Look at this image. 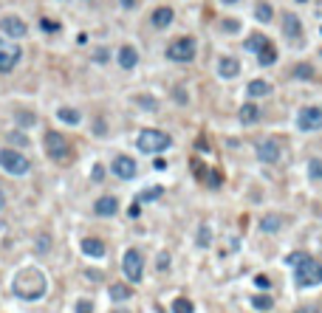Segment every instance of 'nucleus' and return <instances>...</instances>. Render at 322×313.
Segmentation results:
<instances>
[{"label":"nucleus","mask_w":322,"mask_h":313,"mask_svg":"<svg viewBox=\"0 0 322 313\" xmlns=\"http://www.w3.org/2000/svg\"><path fill=\"white\" fill-rule=\"evenodd\" d=\"M280 228H283V217L280 214H266L260 220V231H266V234H277Z\"/></svg>","instance_id":"obj_24"},{"label":"nucleus","mask_w":322,"mask_h":313,"mask_svg":"<svg viewBox=\"0 0 322 313\" xmlns=\"http://www.w3.org/2000/svg\"><path fill=\"white\" fill-rule=\"evenodd\" d=\"M175 102H178V105H186V91L184 88H175Z\"/></svg>","instance_id":"obj_46"},{"label":"nucleus","mask_w":322,"mask_h":313,"mask_svg":"<svg viewBox=\"0 0 322 313\" xmlns=\"http://www.w3.org/2000/svg\"><path fill=\"white\" fill-rule=\"evenodd\" d=\"M9 141H12V144H20V147H26V144H29V138H26L23 133H9Z\"/></svg>","instance_id":"obj_40"},{"label":"nucleus","mask_w":322,"mask_h":313,"mask_svg":"<svg viewBox=\"0 0 322 313\" xmlns=\"http://www.w3.org/2000/svg\"><path fill=\"white\" fill-rule=\"evenodd\" d=\"M257 161H263V164H277L280 161V152H283V147H280V138H263V141L257 144Z\"/></svg>","instance_id":"obj_11"},{"label":"nucleus","mask_w":322,"mask_h":313,"mask_svg":"<svg viewBox=\"0 0 322 313\" xmlns=\"http://www.w3.org/2000/svg\"><path fill=\"white\" fill-rule=\"evenodd\" d=\"M122 271H124V277H127V282H142L144 279V257L139 249H127L122 257Z\"/></svg>","instance_id":"obj_7"},{"label":"nucleus","mask_w":322,"mask_h":313,"mask_svg":"<svg viewBox=\"0 0 322 313\" xmlns=\"http://www.w3.org/2000/svg\"><path fill=\"white\" fill-rule=\"evenodd\" d=\"M237 73H240V62H237L235 57H221V62H218V76L221 79H235Z\"/></svg>","instance_id":"obj_19"},{"label":"nucleus","mask_w":322,"mask_h":313,"mask_svg":"<svg viewBox=\"0 0 322 313\" xmlns=\"http://www.w3.org/2000/svg\"><path fill=\"white\" fill-rule=\"evenodd\" d=\"M6 206V195H3V189H0V209Z\"/></svg>","instance_id":"obj_52"},{"label":"nucleus","mask_w":322,"mask_h":313,"mask_svg":"<svg viewBox=\"0 0 322 313\" xmlns=\"http://www.w3.org/2000/svg\"><path fill=\"white\" fill-rule=\"evenodd\" d=\"M40 29H43L45 34H57V31H59V23L51 20V17H40Z\"/></svg>","instance_id":"obj_33"},{"label":"nucleus","mask_w":322,"mask_h":313,"mask_svg":"<svg viewBox=\"0 0 322 313\" xmlns=\"http://www.w3.org/2000/svg\"><path fill=\"white\" fill-rule=\"evenodd\" d=\"M34 249L40 251V254H45V251L51 249V237H48V234H40V237L34 240Z\"/></svg>","instance_id":"obj_35"},{"label":"nucleus","mask_w":322,"mask_h":313,"mask_svg":"<svg viewBox=\"0 0 322 313\" xmlns=\"http://www.w3.org/2000/svg\"><path fill=\"white\" fill-rule=\"evenodd\" d=\"M17 124H23V127H31V124H34V113H29V110L17 113Z\"/></svg>","instance_id":"obj_36"},{"label":"nucleus","mask_w":322,"mask_h":313,"mask_svg":"<svg viewBox=\"0 0 322 313\" xmlns=\"http://www.w3.org/2000/svg\"><path fill=\"white\" fill-rule=\"evenodd\" d=\"M257 62L263 65V68H269V65H274L277 62V48H274V45H269V48H263L257 54Z\"/></svg>","instance_id":"obj_25"},{"label":"nucleus","mask_w":322,"mask_h":313,"mask_svg":"<svg viewBox=\"0 0 322 313\" xmlns=\"http://www.w3.org/2000/svg\"><path fill=\"white\" fill-rule=\"evenodd\" d=\"M172 313H195V305L186 296H175L172 299Z\"/></svg>","instance_id":"obj_26"},{"label":"nucleus","mask_w":322,"mask_h":313,"mask_svg":"<svg viewBox=\"0 0 322 313\" xmlns=\"http://www.w3.org/2000/svg\"><path fill=\"white\" fill-rule=\"evenodd\" d=\"M269 93H272V82H266V79H251L249 85H246L249 102H257V99H263V96H269Z\"/></svg>","instance_id":"obj_17"},{"label":"nucleus","mask_w":322,"mask_h":313,"mask_svg":"<svg viewBox=\"0 0 322 313\" xmlns=\"http://www.w3.org/2000/svg\"><path fill=\"white\" fill-rule=\"evenodd\" d=\"M207 184L212 186V189L215 186H221V172H207Z\"/></svg>","instance_id":"obj_42"},{"label":"nucleus","mask_w":322,"mask_h":313,"mask_svg":"<svg viewBox=\"0 0 322 313\" xmlns=\"http://www.w3.org/2000/svg\"><path fill=\"white\" fill-rule=\"evenodd\" d=\"M161 195H164V186H150V189H144L142 195H139V203H150V200H158L161 198Z\"/></svg>","instance_id":"obj_28"},{"label":"nucleus","mask_w":322,"mask_h":313,"mask_svg":"<svg viewBox=\"0 0 322 313\" xmlns=\"http://www.w3.org/2000/svg\"><path fill=\"white\" fill-rule=\"evenodd\" d=\"M110 313H130V310H119V307H116V310H110Z\"/></svg>","instance_id":"obj_54"},{"label":"nucleus","mask_w":322,"mask_h":313,"mask_svg":"<svg viewBox=\"0 0 322 313\" xmlns=\"http://www.w3.org/2000/svg\"><path fill=\"white\" fill-rule=\"evenodd\" d=\"M319 34H322V26H319Z\"/></svg>","instance_id":"obj_56"},{"label":"nucleus","mask_w":322,"mask_h":313,"mask_svg":"<svg viewBox=\"0 0 322 313\" xmlns=\"http://www.w3.org/2000/svg\"><path fill=\"white\" fill-rule=\"evenodd\" d=\"M107 293H110V299H113V302H127V299L133 296V288H130V285H124V282H113L110 288H107Z\"/></svg>","instance_id":"obj_21"},{"label":"nucleus","mask_w":322,"mask_h":313,"mask_svg":"<svg viewBox=\"0 0 322 313\" xmlns=\"http://www.w3.org/2000/svg\"><path fill=\"white\" fill-rule=\"evenodd\" d=\"M170 144H172V138L164 133V130H153V127L142 130V133H139V138H136V147L142 149L144 155L164 152V149H170Z\"/></svg>","instance_id":"obj_2"},{"label":"nucleus","mask_w":322,"mask_h":313,"mask_svg":"<svg viewBox=\"0 0 322 313\" xmlns=\"http://www.w3.org/2000/svg\"><path fill=\"white\" fill-rule=\"evenodd\" d=\"M116 62H119L122 71H133L139 65V51L133 48V45H122V48L116 51Z\"/></svg>","instance_id":"obj_14"},{"label":"nucleus","mask_w":322,"mask_h":313,"mask_svg":"<svg viewBox=\"0 0 322 313\" xmlns=\"http://www.w3.org/2000/svg\"><path fill=\"white\" fill-rule=\"evenodd\" d=\"M170 263H172V260H170V254H167V251H161V254H158V260H156L158 271H167V268H170Z\"/></svg>","instance_id":"obj_37"},{"label":"nucleus","mask_w":322,"mask_h":313,"mask_svg":"<svg viewBox=\"0 0 322 313\" xmlns=\"http://www.w3.org/2000/svg\"><path fill=\"white\" fill-rule=\"evenodd\" d=\"M251 307H254V310H272V307H274V299L269 296V293H257V296L251 299Z\"/></svg>","instance_id":"obj_27"},{"label":"nucleus","mask_w":322,"mask_h":313,"mask_svg":"<svg viewBox=\"0 0 322 313\" xmlns=\"http://www.w3.org/2000/svg\"><path fill=\"white\" fill-rule=\"evenodd\" d=\"M297 313H319V305H302Z\"/></svg>","instance_id":"obj_48"},{"label":"nucleus","mask_w":322,"mask_h":313,"mask_svg":"<svg viewBox=\"0 0 322 313\" xmlns=\"http://www.w3.org/2000/svg\"><path fill=\"white\" fill-rule=\"evenodd\" d=\"M12 291H15L17 299H26V302H37L43 299L45 291H48V279L40 268H23L17 271L15 282H12Z\"/></svg>","instance_id":"obj_1"},{"label":"nucleus","mask_w":322,"mask_h":313,"mask_svg":"<svg viewBox=\"0 0 322 313\" xmlns=\"http://www.w3.org/2000/svg\"><path fill=\"white\" fill-rule=\"evenodd\" d=\"M57 119L62 121V124H71V127H77L79 121H82V113H79L77 107H59V110H57Z\"/></svg>","instance_id":"obj_23"},{"label":"nucleus","mask_w":322,"mask_h":313,"mask_svg":"<svg viewBox=\"0 0 322 313\" xmlns=\"http://www.w3.org/2000/svg\"><path fill=\"white\" fill-rule=\"evenodd\" d=\"M107 59H110V54H107V48H96L93 51V62H107Z\"/></svg>","instance_id":"obj_39"},{"label":"nucleus","mask_w":322,"mask_h":313,"mask_svg":"<svg viewBox=\"0 0 322 313\" xmlns=\"http://www.w3.org/2000/svg\"><path fill=\"white\" fill-rule=\"evenodd\" d=\"M26 31H29L26 29V20L17 17V15H6L3 20H0V34L9 37V40H23Z\"/></svg>","instance_id":"obj_10"},{"label":"nucleus","mask_w":322,"mask_h":313,"mask_svg":"<svg viewBox=\"0 0 322 313\" xmlns=\"http://www.w3.org/2000/svg\"><path fill=\"white\" fill-rule=\"evenodd\" d=\"M223 31H229V34H232V31H240V23H232V20H226V23H223Z\"/></svg>","instance_id":"obj_45"},{"label":"nucleus","mask_w":322,"mask_h":313,"mask_svg":"<svg viewBox=\"0 0 322 313\" xmlns=\"http://www.w3.org/2000/svg\"><path fill=\"white\" fill-rule=\"evenodd\" d=\"M195 243H198L201 249H209V246H212V228H209L207 223L198 228V240H195Z\"/></svg>","instance_id":"obj_31"},{"label":"nucleus","mask_w":322,"mask_h":313,"mask_svg":"<svg viewBox=\"0 0 322 313\" xmlns=\"http://www.w3.org/2000/svg\"><path fill=\"white\" fill-rule=\"evenodd\" d=\"M195 54H198V43H195V37H175L170 45H167V59L170 62H192Z\"/></svg>","instance_id":"obj_4"},{"label":"nucleus","mask_w":322,"mask_h":313,"mask_svg":"<svg viewBox=\"0 0 322 313\" xmlns=\"http://www.w3.org/2000/svg\"><path fill=\"white\" fill-rule=\"evenodd\" d=\"M297 127L302 133H316L322 130V107L319 105H305L297 110Z\"/></svg>","instance_id":"obj_8"},{"label":"nucleus","mask_w":322,"mask_h":313,"mask_svg":"<svg viewBox=\"0 0 322 313\" xmlns=\"http://www.w3.org/2000/svg\"><path fill=\"white\" fill-rule=\"evenodd\" d=\"M221 3H226V6H235L237 0H221Z\"/></svg>","instance_id":"obj_53"},{"label":"nucleus","mask_w":322,"mask_h":313,"mask_svg":"<svg viewBox=\"0 0 322 313\" xmlns=\"http://www.w3.org/2000/svg\"><path fill=\"white\" fill-rule=\"evenodd\" d=\"M82 254L93 257V260H102V257H105V243H102L99 237H85V240H82Z\"/></svg>","instance_id":"obj_20"},{"label":"nucleus","mask_w":322,"mask_h":313,"mask_svg":"<svg viewBox=\"0 0 322 313\" xmlns=\"http://www.w3.org/2000/svg\"><path fill=\"white\" fill-rule=\"evenodd\" d=\"M254 285H257V288H263V291H266V288H269V285H272V282H269V277H266V274H257V277H254Z\"/></svg>","instance_id":"obj_44"},{"label":"nucleus","mask_w":322,"mask_h":313,"mask_svg":"<svg viewBox=\"0 0 322 313\" xmlns=\"http://www.w3.org/2000/svg\"><path fill=\"white\" fill-rule=\"evenodd\" d=\"M254 17H257L260 23H269V20L274 17V9H272V3H266V0H263V3H257V9H254Z\"/></svg>","instance_id":"obj_29"},{"label":"nucleus","mask_w":322,"mask_h":313,"mask_svg":"<svg viewBox=\"0 0 322 313\" xmlns=\"http://www.w3.org/2000/svg\"><path fill=\"white\" fill-rule=\"evenodd\" d=\"M308 178L316 181V184L322 181V158H311L308 161Z\"/></svg>","instance_id":"obj_30"},{"label":"nucleus","mask_w":322,"mask_h":313,"mask_svg":"<svg viewBox=\"0 0 322 313\" xmlns=\"http://www.w3.org/2000/svg\"><path fill=\"white\" fill-rule=\"evenodd\" d=\"M136 105L144 107V110H158V102L153 96H136Z\"/></svg>","instance_id":"obj_34"},{"label":"nucleus","mask_w":322,"mask_h":313,"mask_svg":"<svg viewBox=\"0 0 322 313\" xmlns=\"http://www.w3.org/2000/svg\"><path fill=\"white\" fill-rule=\"evenodd\" d=\"M172 20H175V12H172L170 6H158L156 12L150 15V23H153V29H170Z\"/></svg>","instance_id":"obj_16"},{"label":"nucleus","mask_w":322,"mask_h":313,"mask_svg":"<svg viewBox=\"0 0 322 313\" xmlns=\"http://www.w3.org/2000/svg\"><path fill=\"white\" fill-rule=\"evenodd\" d=\"M85 277L91 279V282H99V279H102V274H99V271H88Z\"/></svg>","instance_id":"obj_49"},{"label":"nucleus","mask_w":322,"mask_h":313,"mask_svg":"<svg viewBox=\"0 0 322 313\" xmlns=\"http://www.w3.org/2000/svg\"><path fill=\"white\" fill-rule=\"evenodd\" d=\"M0 170L9 172V175H15V178H20V175H26V172L31 170L29 158L20 155V149H0Z\"/></svg>","instance_id":"obj_5"},{"label":"nucleus","mask_w":322,"mask_h":313,"mask_svg":"<svg viewBox=\"0 0 322 313\" xmlns=\"http://www.w3.org/2000/svg\"><path fill=\"white\" fill-rule=\"evenodd\" d=\"M110 172H113L116 178H122V181H133L136 178V172H139V167H136V161H133L130 155H116L113 164H110Z\"/></svg>","instance_id":"obj_12"},{"label":"nucleus","mask_w":322,"mask_h":313,"mask_svg":"<svg viewBox=\"0 0 322 313\" xmlns=\"http://www.w3.org/2000/svg\"><path fill=\"white\" fill-rule=\"evenodd\" d=\"M269 37L266 34H251V37H246V51H251V54H254V57H257L260 51L263 48H269Z\"/></svg>","instance_id":"obj_22"},{"label":"nucleus","mask_w":322,"mask_h":313,"mask_svg":"<svg viewBox=\"0 0 322 313\" xmlns=\"http://www.w3.org/2000/svg\"><path fill=\"white\" fill-rule=\"evenodd\" d=\"M77 313H93V302H91V299H79V302H77Z\"/></svg>","instance_id":"obj_38"},{"label":"nucleus","mask_w":322,"mask_h":313,"mask_svg":"<svg viewBox=\"0 0 322 313\" xmlns=\"http://www.w3.org/2000/svg\"><path fill=\"white\" fill-rule=\"evenodd\" d=\"M122 3V9H136V0H119Z\"/></svg>","instance_id":"obj_51"},{"label":"nucleus","mask_w":322,"mask_h":313,"mask_svg":"<svg viewBox=\"0 0 322 313\" xmlns=\"http://www.w3.org/2000/svg\"><path fill=\"white\" fill-rule=\"evenodd\" d=\"M43 147H45V152H48L51 161H65V158L71 155V144H68V138H65L62 133H57V130H48V133H45Z\"/></svg>","instance_id":"obj_6"},{"label":"nucleus","mask_w":322,"mask_h":313,"mask_svg":"<svg viewBox=\"0 0 322 313\" xmlns=\"http://www.w3.org/2000/svg\"><path fill=\"white\" fill-rule=\"evenodd\" d=\"M294 76H297V79H305V82H308V79H314V68H311L308 62H300L297 68H294Z\"/></svg>","instance_id":"obj_32"},{"label":"nucleus","mask_w":322,"mask_h":313,"mask_svg":"<svg viewBox=\"0 0 322 313\" xmlns=\"http://www.w3.org/2000/svg\"><path fill=\"white\" fill-rule=\"evenodd\" d=\"M23 57V51L20 45H15L9 37L0 34V73H9V71H15L17 62H20Z\"/></svg>","instance_id":"obj_9"},{"label":"nucleus","mask_w":322,"mask_h":313,"mask_svg":"<svg viewBox=\"0 0 322 313\" xmlns=\"http://www.w3.org/2000/svg\"><path fill=\"white\" fill-rule=\"evenodd\" d=\"M105 130H107V127H105V121H102V119H96V121H93V133H99V135H102Z\"/></svg>","instance_id":"obj_47"},{"label":"nucleus","mask_w":322,"mask_h":313,"mask_svg":"<svg viewBox=\"0 0 322 313\" xmlns=\"http://www.w3.org/2000/svg\"><path fill=\"white\" fill-rule=\"evenodd\" d=\"M127 214L133 217V220H136L139 214H142V203H139V200H133V203H130V209H127Z\"/></svg>","instance_id":"obj_43"},{"label":"nucleus","mask_w":322,"mask_h":313,"mask_svg":"<svg viewBox=\"0 0 322 313\" xmlns=\"http://www.w3.org/2000/svg\"><path fill=\"white\" fill-rule=\"evenodd\" d=\"M93 212L99 214V217H113V214L119 212V200H116L113 195H102V198L93 203Z\"/></svg>","instance_id":"obj_15"},{"label":"nucleus","mask_w":322,"mask_h":313,"mask_svg":"<svg viewBox=\"0 0 322 313\" xmlns=\"http://www.w3.org/2000/svg\"><path fill=\"white\" fill-rule=\"evenodd\" d=\"M3 228H6V223H3V220H0V231H3Z\"/></svg>","instance_id":"obj_55"},{"label":"nucleus","mask_w":322,"mask_h":313,"mask_svg":"<svg viewBox=\"0 0 322 313\" xmlns=\"http://www.w3.org/2000/svg\"><path fill=\"white\" fill-rule=\"evenodd\" d=\"M294 282H297V288H311V285L322 282V265L314 257L302 254L300 263H297V271H294Z\"/></svg>","instance_id":"obj_3"},{"label":"nucleus","mask_w":322,"mask_h":313,"mask_svg":"<svg viewBox=\"0 0 322 313\" xmlns=\"http://www.w3.org/2000/svg\"><path fill=\"white\" fill-rule=\"evenodd\" d=\"M153 167H156V170H167V161H164V158H156V161H153Z\"/></svg>","instance_id":"obj_50"},{"label":"nucleus","mask_w":322,"mask_h":313,"mask_svg":"<svg viewBox=\"0 0 322 313\" xmlns=\"http://www.w3.org/2000/svg\"><path fill=\"white\" fill-rule=\"evenodd\" d=\"M283 34H286V40H291V43H300L302 40V20L294 15V12L283 15Z\"/></svg>","instance_id":"obj_13"},{"label":"nucleus","mask_w":322,"mask_h":313,"mask_svg":"<svg viewBox=\"0 0 322 313\" xmlns=\"http://www.w3.org/2000/svg\"><path fill=\"white\" fill-rule=\"evenodd\" d=\"M91 178L96 181V184H99V181L105 178V167H102V164H96V167H93V170H91Z\"/></svg>","instance_id":"obj_41"},{"label":"nucleus","mask_w":322,"mask_h":313,"mask_svg":"<svg viewBox=\"0 0 322 313\" xmlns=\"http://www.w3.org/2000/svg\"><path fill=\"white\" fill-rule=\"evenodd\" d=\"M260 107H257V102H246L240 110H237V119H240V124H257L260 121Z\"/></svg>","instance_id":"obj_18"}]
</instances>
